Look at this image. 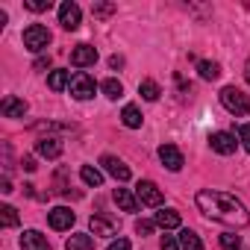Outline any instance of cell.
<instances>
[{
    "label": "cell",
    "mask_w": 250,
    "mask_h": 250,
    "mask_svg": "<svg viewBox=\"0 0 250 250\" xmlns=\"http://www.w3.org/2000/svg\"><path fill=\"white\" fill-rule=\"evenodd\" d=\"M197 209H200L209 221H218V224H227V227H244V224L250 221L244 203H241L235 194L215 191V188L197 191Z\"/></svg>",
    "instance_id": "1"
},
{
    "label": "cell",
    "mask_w": 250,
    "mask_h": 250,
    "mask_svg": "<svg viewBox=\"0 0 250 250\" xmlns=\"http://www.w3.org/2000/svg\"><path fill=\"white\" fill-rule=\"evenodd\" d=\"M221 103H224V109H227L229 115H235V118H241V115L250 112V94H244V91L235 88V85L221 88Z\"/></svg>",
    "instance_id": "2"
},
{
    "label": "cell",
    "mask_w": 250,
    "mask_h": 250,
    "mask_svg": "<svg viewBox=\"0 0 250 250\" xmlns=\"http://www.w3.org/2000/svg\"><path fill=\"white\" fill-rule=\"evenodd\" d=\"M47 44H50V30H47V27L30 24V27L24 30V47H27L30 53H42V50H47Z\"/></svg>",
    "instance_id": "3"
},
{
    "label": "cell",
    "mask_w": 250,
    "mask_h": 250,
    "mask_svg": "<svg viewBox=\"0 0 250 250\" xmlns=\"http://www.w3.org/2000/svg\"><path fill=\"white\" fill-rule=\"evenodd\" d=\"M68 88H71V94H74L77 100H91L97 85H94V80H91L85 71H77V74H71V85H68Z\"/></svg>",
    "instance_id": "4"
},
{
    "label": "cell",
    "mask_w": 250,
    "mask_h": 250,
    "mask_svg": "<svg viewBox=\"0 0 250 250\" xmlns=\"http://www.w3.org/2000/svg\"><path fill=\"white\" fill-rule=\"evenodd\" d=\"M136 197H139L142 206H162V191L153 180H142L136 186Z\"/></svg>",
    "instance_id": "5"
},
{
    "label": "cell",
    "mask_w": 250,
    "mask_h": 250,
    "mask_svg": "<svg viewBox=\"0 0 250 250\" xmlns=\"http://www.w3.org/2000/svg\"><path fill=\"white\" fill-rule=\"evenodd\" d=\"M100 165H103V171L106 174H112L118 183H127L130 180V168L124 165L118 156H112V153H106V156H100Z\"/></svg>",
    "instance_id": "6"
},
{
    "label": "cell",
    "mask_w": 250,
    "mask_h": 250,
    "mask_svg": "<svg viewBox=\"0 0 250 250\" xmlns=\"http://www.w3.org/2000/svg\"><path fill=\"white\" fill-rule=\"evenodd\" d=\"M74 221H77V215H74L68 206H56V209L47 212V224H50L53 229H71Z\"/></svg>",
    "instance_id": "7"
},
{
    "label": "cell",
    "mask_w": 250,
    "mask_h": 250,
    "mask_svg": "<svg viewBox=\"0 0 250 250\" xmlns=\"http://www.w3.org/2000/svg\"><path fill=\"white\" fill-rule=\"evenodd\" d=\"M80 18H83V12H80V6L74 3V0H65V3L59 6V24L65 30H77L80 27Z\"/></svg>",
    "instance_id": "8"
},
{
    "label": "cell",
    "mask_w": 250,
    "mask_h": 250,
    "mask_svg": "<svg viewBox=\"0 0 250 250\" xmlns=\"http://www.w3.org/2000/svg\"><path fill=\"white\" fill-rule=\"evenodd\" d=\"M209 145H212V150L221 153V156H229V153H235V147H238L235 136H232V133H224V130H221V133H212Z\"/></svg>",
    "instance_id": "9"
},
{
    "label": "cell",
    "mask_w": 250,
    "mask_h": 250,
    "mask_svg": "<svg viewBox=\"0 0 250 250\" xmlns=\"http://www.w3.org/2000/svg\"><path fill=\"white\" fill-rule=\"evenodd\" d=\"M94 62H97V50H94L91 44H77V47L71 50V65L88 68V65H94Z\"/></svg>",
    "instance_id": "10"
},
{
    "label": "cell",
    "mask_w": 250,
    "mask_h": 250,
    "mask_svg": "<svg viewBox=\"0 0 250 250\" xmlns=\"http://www.w3.org/2000/svg\"><path fill=\"white\" fill-rule=\"evenodd\" d=\"M159 159H162V165H165L168 171H180V168L186 165L180 147H174V145H162V147H159Z\"/></svg>",
    "instance_id": "11"
},
{
    "label": "cell",
    "mask_w": 250,
    "mask_h": 250,
    "mask_svg": "<svg viewBox=\"0 0 250 250\" xmlns=\"http://www.w3.org/2000/svg\"><path fill=\"white\" fill-rule=\"evenodd\" d=\"M0 112H3V118H24L27 115V103L15 94H6L3 103H0Z\"/></svg>",
    "instance_id": "12"
},
{
    "label": "cell",
    "mask_w": 250,
    "mask_h": 250,
    "mask_svg": "<svg viewBox=\"0 0 250 250\" xmlns=\"http://www.w3.org/2000/svg\"><path fill=\"white\" fill-rule=\"evenodd\" d=\"M36 153H39V156H44V159H59V156H62V142H59V139H53V136L39 139V142H36Z\"/></svg>",
    "instance_id": "13"
},
{
    "label": "cell",
    "mask_w": 250,
    "mask_h": 250,
    "mask_svg": "<svg viewBox=\"0 0 250 250\" xmlns=\"http://www.w3.org/2000/svg\"><path fill=\"white\" fill-rule=\"evenodd\" d=\"M21 250H50V244L39 229H27L21 235Z\"/></svg>",
    "instance_id": "14"
},
{
    "label": "cell",
    "mask_w": 250,
    "mask_h": 250,
    "mask_svg": "<svg viewBox=\"0 0 250 250\" xmlns=\"http://www.w3.org/2000/svg\"><path fill=\"white\" fill-rule=\"evenodd\" d=\"M115 203H118L124 212H136V209H139V197H136L130 188H115Z\"/></svg>",
    "instance_id": "15"
},
{
    "label": "cell",
    "mask_w": 250,
    "mask_h": 250,
    "mask_svg": "<svg viewBox=\"0 0 250 250\" xmlns=\"http://www.w3.org/2000/svg\"><path fill=\"white\" fill-rule=\"evenodd\" d=\"M153 221H156V227H162V229H174V227H180V212H177V209H159Z\"/></svg>",
    "instance_id": "16"
},
{
    "label": "cell",
    "mask_w": 250,
    "mask_h": 250,
    "mask_svg": "<svg viewBox=\"0 0 250 250\" xmlns=\"http://www.w3.org/2000/svg\"><path fill=\"white\" fill-rule=\"evenodd\" d=\"M121 121H124V127H130V130H139L142 127V112H139V106H124V112H121Z\"/></svg>",
    "instance_id": "17"
},
{
    "label": "cell",
    "mask_w": 250,
    "mask_h": 250,
    "mask_svg": "<svg viewBox=\"0 0 250 250\" xmlns=\"http://www.w3.org/2000/svg\"><path fill=\"white\" fill-rule=\"evenodd\" d=\"M47 85H50L53 91H62V88H68V85H71V71H62V68L50 71V74H47Z\"/></svg>",
    "instance_id": "18"
},
{
    "label": "cell",
    "mask_w": 250,
    "mask_h": 250,
    "mask_svg": "<svg viewBox=\"0 0 250 250\" xmlns=\"http://www.w3.org/2000/svg\"><path fill=\"white\" fill-rule=\"evenodd\" d=\"M88 227H91V232H94V235H115V221H109V218L91 215Z\"/></svg>",
    "instance_id": "19"
},
{
    "label": "cell",
    "mask_w": 250,
    "mask_h": 250,
    "mask_svg": "<svg viewBox=\"0 0 250 250\" xmlns=\"http://www.w3.org/2000/svg\"><path fill=\"white\" fill-rule=\"evenodd\" d=\"M180 250H203V241L194 229H180Z\"/></svg>",
    "instance_id": "20"
},
{
    "label": "cell",
    "mask_w": 250,
    "mask_h": 250,
    "mask_svg": "<svg viewBox=\"0 0 250 250\" xmlns=\"http://www.w3.org/2000/svg\"><path fill=\"white\" fill-rule=\"evenodd\" d=\"M65 250H94V238L85 232H77L65 241Z\"/></svg>",
    "instance_id": "21"
},
{
    "label": "cell",
    "mask_w": 250,
    "mask_h": 250,
    "mask_svg": "<svg viewBox=\"0 0 250 250\" xmlns=\"http://www.w3.org/2000/svg\"><path fill=\"white\" fill-rule=\"evenodd\" d=\"M80 177H83V183L91 186V188H100V186H103V174H100L94 165H83V168H80Z\"/></svg>",
    "instance_id": "22"
},
{
    "label": "cell",
    "mask_w": 250,
    "mask_h": 250,
    "mask_svg": "<svg viewBox=\"0 0 250 250\" xmlns=\"http://www.w3.org/2000/svg\"><path fill=\"white\" fill-rule=\"evenodd\" d=\"M197 71H200V80H218L221 77V65L218 62H209V59H200L197 62Z\"/></svg>",
    "instance_id": "23"
},
{
    "label": "cell",
    "mask_w": 250,
    "mask_h": 250,
    "mask_svg": "<svg viewBox=\"0 0 250 250\" xmlns=\"http://www.w3.org/2000/svg\"><path fill=\"white\" fill-rule=\"evenodd\" d=\"M139 94H142L145 100H150V103H153V100H159L162 88H159V85H156L153 80H142V83H139Z\"/></svg>",
    "instance_id": "24"
},
{
    "label": "cell",
    "mask_w": 250,
    "mask_h": 250,
    "mask_svg": "<svg viewBox=\"0 0 250 250\" xmlns=\"http://www.w3.org/2000/svg\"><path fill=\"white\" fill-rule=\"evenodd\" d=\"M100 88H103V94H106L109 100H118V97L124 94V85H121L118 80H112V77H109V80H103V83H100Z\"/></svg>",
    "instance_id": "25"
},
{
    "label": "cell",
    "mask_w": 250,
    "mask_h": 250,
    "mask_svg": "<svg viewBox=\"0 0 250 250\" xmlns=\"http://www.w3.org/2000/svg\"><path fill=\"white\" fill-rule=\"evenodd\" d=\"M0 224H3L6 229H9V227H18V212H15L9 203H6V206H0Z\"/></svg>",
    "instance_id": "26"
},
{
    "label": "cell",
    "mask_w": 250,
    "mask_h": 250,
    "mask_svg": "<svg viewBox=\"0 0 250 250\" xmlns=\"http://www.w3.org/2000/svg\"><path fill=\"white\" fill-rule=\"evenodd\" d=\"M221 247H224V250H241V238H238L235 232H224V235H221Z\"/></svg>",
    "instance_id": "27"
},
{
    "label": "cell",
    "mask_w": 250,
    "mask_h": 250,
    "mask_svg": "<svg viewBox=\"0 0 250 250\" xmlns=\"http://www.w3.org/2000/svg\"><path fill=\"white\" fill-rule=\"evenodd\" d=\"M115 9H118L115 3H94V6H91V15H94V18H109Z\"/></svg>",
    "instance_id": "28"
},
{
    "label": "cell",
    "mask_w": 250,
    "mask_h": 250,
    "mask_svg": "<svg viewBox=\"0 0 250 250\" xmlns=\"http://www.w3.org/2000/svg\"><path fill=\"white\" fill-rule=\"evenodd\" d=\"M24 6L30 12H47L50 9V0H24Z\"/></svg>",
    "instance_id": "29"
},
{
    "label": "cell",
    "mask_w": 250,
    "mask_h": 250,
    "mask_svg": "<svg viewBox=\"0 0 250 250\" xmlns=\"http://www.w3.org/2000/svg\"><path fill=\"white\" fill-rule=\"evenodd\" d=\"M153 227H156V221H145V218H142V221H136V232H139V235H150V232H153Z\"/></svg>",
    "instance_id": "30"
},
{
    "label": "cell",
    "mask_w": 250,
    "mask_h": 250,
    "mask_svg": "<svg viewBox=\"0 0 250 250\" xmlns=\"http://www.w3.org/2000/svg\"><path fill=\"white\" fill-rule=\"evenodd\" d=\"M238 142L244 145V150H250V124H241L238 127Z\"/></svg>",
    "instance_id": "31"
},
{
    "label": "cell",
    "mask_w": 250,
    "mask_h": 250,
    "mask_svg": "<svg viewBox=\"0 0 250 250\" xmlns=\"http://www.w3.org/2000/svg\"><path fill=\"white\" fill-rule=\"evenodd\" d=\"M162 250H180V238L177 235H165L162 238Z\"/></svg>",
    "instance_id": "32"
},
{
    "label": "cell",
    "mask_w": 250,
    "mask_h": 250,
    "mask_svg": "<svg viewBox=\"0 0 250 250\" xmlns=\"http://www.w3.org/2000/svg\"><path fill=\"white\" fill-rule=\"evenodd\" d=\"M106 250H130V241H127V238H118V241H112Z\"/></svg>",
    "instance_id": "33"
},
{
    "label": "cell",
    "mask_w": 250,
    "mask_h": 250,
    "mask_svg": "<svg viewBox=\"0 0 250 250\" xmlns=\"http://www.w3.org/2000/svg\"><path fill=\"white\" fill-rule=\"evenodd\" d=\"M21 165H24V171H36V159H33V156H24Z\"/></svg>",
    "instance_id": "34"
},
{
    "label": "cell",
    "mask_w": 250,
    "mask_h": 250,
    "mask_svg": "<svg viewBox=\"0 0 250 250\" xmlns=\"http://www.w3.org/2000/svg\"><path fill=\"white\" fill-rule=\"evenodd\" d=\"M36 68L42 71V68H50V56H42V59H36Z\"/></svg>",
    "instance_id": "35"
},
{
    "label": "cell",
    "mask_w": 250,
    "mask_h": 250,
    "mask_svg": "<svg viewBox=\"0 0 250 250\" xmlns=\"http://www.w3.org/2000/svg\"><path fill=\"white\" fill-rule=\"evenodd\" d=\"M109 65H112V68H121V65H124V59H121V56H112V59H109Z\"/></svg>",
    "instance_id": "36"
},
{
    "label": "cell",
    "mask_w": 250,
    "mask_h": 250,
    "mask_svg": "<svg viewBox=\"0 0 250 250\" xmlns=\"http://www.w3.org/2000/svg\"><path fill=\"white\" fill-rule=\"evenodd\" d=\"M244 80H247V83H250V59H247V62H244Z\"/></svg>",
    "instance_id": "37"
}]
</instances>
